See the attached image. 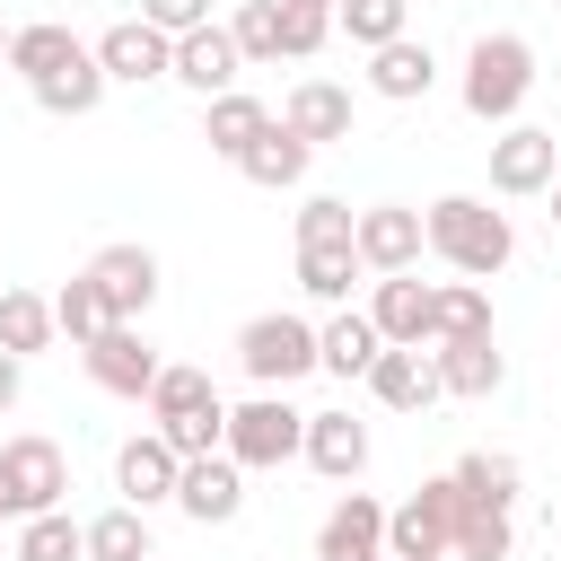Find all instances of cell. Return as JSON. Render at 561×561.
I'll return each mask as SVG.
<instances>
[{
    "mask_svg": "<svg viewBox=\"0 0 561 561\" xmlns=\"http://www.w3.org/2000/svg\"><path fill=\"white\" fill-rule=\"evenodd\" d=\"M421 228H430V254H438L447 272H465V280H491V272L517 254L508 210H491L482 193H447V202H430Z\"/></svg>",
    "mask_w": 561,
    "mask_h": 561,
    "instance_id": "cell-1",
    "label": "cell"
},
{
    "mask_svg": "<svg viewBox=\"0 0 561 561\" xmlns=\"http://www.w3.org/2000/svg\"><path fill=\"white\" fill-rule=\"evenodd\" d=\"M149 430H158L184 465H193V456H219V447H228V403H219L210 368L167 359V368H158V386H149Z\"/></svg>",
    "mask_w": 561,
    "mask_h": 561,
    "instance_id": "cell-2",
    "label": "cell"
},
{
    "mask_svg": "<svg viewBox=\"0 0 561 561\" xmlns=\"http://www.w3.org/2000/svg\"><path fill=\"white\" fill-rule=\"evenodd\" d=\"M526 88H535V44L526 35H473V53H465V114L473 123H508L517 105H526Z\"/></svg>",
    "mask_w": 561,
    "mask_h": 561,
    "instance_id": "cell-3",
    "label": "cell"
},
{
    "mask_svg": "<svg viewBox=\"0 0 561 561\" xmlns=\"http://www.w3.org/2000/svg\"><path fill=\"white\" fill-rule=\"evenodd\" d=\"M456 526H465V482L430 473L403 508H386V552L394 561H456Z\"/></svg>",
    "mask_w": 561,
    "mask_h": 561,
    "instance_id": "cell-4",
    "label": "cell"
},
{
    "mask_svg": "<svg viewBox=\"0 0 561 561\" xmlns=\"http://www.w3.org/2000/svg\"><path fill=\"white\" fill-rule=\"evenodd\" d=\"M237 368L263 386V394H280V386H298L307 368H324V351H316V324L307 316H245L237 324Z\"/></svg>",
    "mask_w": 561,
    "mask_h": 561,
    "instance_id": "cell-5",
    "label": "cell"
},
{
    "mask_svg": "<svg viewBox=\"0 0 561 561\" xmlns=\"http://www.w3.org/2000/svg\"><path fill=\"white\" fill-rule=\"evenodd\" d=\"M61 491H70V456L53 447V438H9L0 447V517H53L61 508Z\"/></svg>",
    "mask_w": 561,
    "mask_h": 561,
    "instance_id": "cell-6",
    "label": "cell"
},
{
    "mask_svg": "<svg viewBox=\"0 0 561 561\" xmlns=\"http://www.w3.org/2000/svg\"><path fill=\"white\" fill-rule=\"evenodd\" d=\"M228 456L245 473H272L289 456H307V412H289L280 394H254V403H228Z\"/></svg>",
    "mask_w": 561,
    "mask_h": 561,
    "instance_id": "cell-7",
    "label": "cell"
},
{
    "mask_svg": "<svg viewBox=\"0 0 561 561\" xmlns=\"http://www.w3.org/2000/svg\"><path fill=\"white\" fill-rule=\"evenodd\" d=\"M552 175H561V140H552V131H535V123H508V131L491 140V193H500V202L552 193Z\"/></svg>",
    "mask_w": 561,
    "mask_h": 561,
    "instance_id": "cell-8",
    "label": "cell"
},
{
    "mask_svg": "<svg viewBox=\"0 0 561 561\" xmlns=\"http://www.w3.org/2000/svg\"><path fill=\"white\" fill-rule=\"evenodd\" d=\"M79 359H88V377H96L105 394H123V403H149V386H158V368H167V359L149 351V333H140V324H105Z\"/></svg>",
    "mask_w": 561,
    "mask_h": 561,
    "instance_id": "cell-9",
    "label": "cell"
},
{
    "mask_svg": "<svg viewBox=\"0 0 561 561\" xmlns=\"http://www.w3.org/2000/svg\"><path fill=\"white\" fill-rule=\"evenodd\" d=\"M368 324L386 333V351H421V342H438V280H412V272L377 280Z\"/></svg>",
    "mask_w": 561,
    "mask_h": 561,
    "instance_id": "cell-10",
    "label": "cell"
},
{
    "mask_svg": "<svg viewBox=\"0 0 561 561\" xmlns=\"http://www.w3.org/2000/svg\"><path fill=\"white\" fill-rule=\"evenodd\" d=\"M359 263L377 272V280H394V272H412L421 254H430V228H421V210H403V202H377V210H359Z\"/></svg>",
    "mask_w": 561,
    "mask_h": 561,
    "instance_id": "cell-11",
    "label": "cell"
},
{
    "mask_svg": "<svg viewBox=\"0 0 561 561\" xmlns=\"http://www.w3.org/2000/svg\"><path fill=\"white\" fill-rule=\"evenodd\" d=\"M88 280H96V298H105V316H114V324H140V316H149V298H158V254L123 237V245H105V254L88 263Z\"/></svg>",
    "mask_w": 561,
    "mask_h": 561,
    "instance_id": "cell-12",
    "label": "cell"
},
{
    "mask_svg": "<svg viewBox=\"0 0 561 561\" xmlns=\"http://www.w3.org/2000/svg\"><path fill=\"white\" fill-rule=\"evenodd\" d=\"M175 482H184V456H175L158 430H140V438L114 447V491H123V508H158V500H175Z\"/></svg>",
    "mask_w": 561,
    "mask_h": 561,
    "instance_id": "cell-13",
    "label": "cell"
},
{
    "mask_svg": "<svg viewBox=\"0 0 561 561\" xmlns=\"http://www.w3.org/2000/svg\"><path fill=\"white\" fill-rule=\"evenodd\" d=\"M175 508L193 517V526H228L237 508H245V465L219 447V456H193L184 465V482H175Z\"/></svg>",
    "mask_w": 561,
    "mask_h": 561,
    "instance_id": "cell-14",
    "label": "cell"
},
{
    "mask_svg": "<svg viewBox=\"0 0 561 561\" xmlns=\"http://www.w3.org/2000/svg\"><path fill=\"white\" fill-rule=\"evenodd\" d=\"M377 552H386V500L342 491L316 526V561H377Z\"/></svg>",
    "mask_w": 561,
    "mask_h": 561,
    "instance_id": "cell-15",
    "label": "cell"
},
{
    "mask_svg": "<svg viewBox=\"0 0 561 561\" xmlns=\"http://www.w3.org/2000/svg\"><path fill=\"white\" fill-rule=\"evenodd\" d=\"M96 61H105V79H123V88H140V79H175V44H167L149 18L105 26V35H96Z\"/></svg>",
    "mask_w": 561,
    "mask_h": 561,
    "instance_id": "cell-16",
    "label": "cell"
},
{
    "mask_svg": "<svg viewBox=\"0 0 561 561\" xmlns=\"http://www.w3.org/2000/svg\"><path fill=\"white\" fill-rule=\"evenodd\" d=\"M237 70H245V53H237V35L228 26H193V35H175V79L210 105V96H228L237 88Z\"/></svg>",
    "mask_w": 561,
    "mask_h": 561,
    "instance_id": "cell-17",
    "label": "cell"
},
{
    "mask_svg": "<svg viewBox=\"0 0 561 561\" xmlns=\"http://www.w3.org/2000/svg\"><path fill=\"white\" fill-rule=\"evenodd\" d=\"M368 394H377L386 412H430L447 386H438V359H430V351H377V368H368Z\"/></svg>",
    "mask_w": 561,
    "mask_h": 561,
    "instance_id": "cell-18",
    "label": "cell"
},
{
    "mask_svg": "<svg viewBox=\"0 0 561 561\" xmlns=\"http://www.w3.org/2000/svg\"><path fill=\"white\" fill-rule=\"evenodd\" d=\"M280 123H289L307 149L351 140V88H333V79H298V88H289V105H280Z\"/></svg>",
    "mask_w": 561,
    "mask_h": 561,
    "instance_id": "cell-19",
    "label": "cell"
},
{
    "mask_svg": "<svg viewBox=\"0 0 561 561\" xmlns=\"http://www.w3.org/2000/svg\"><path fill=\"white\" fill-rule=\"evenodd\" d=\"M307 465L324 482H359L368 473V430L351 412H307Z\"/></svg>",
    "mask_w": 561,
    "mask_h": 561,
    "instance_id": "cell-20",
    "label": "cell"
},
{
    "mask_svg": "<svg viewBox=\"0 0 561 561\" xmlns=\"http://www.w3.org/2000/svg\"><path fill=\"white\" fill-rule=\"evenodd\" d=\"M79 53H88V44H79V35L61 26V18H35V26H18V35H9V70H18L26 88H44V79H61V70H70Z\"/></svg>",
    "mask_w": 561,
    "mask_h": 561,
    "instance_id": "cell-21",
    "label": "cell"
},
{
    "mask_svg": "<svg viewBox=\"0 0 561 561\" xmlns=\"http://www.w3.org/2000/svg\"><path fill=\"white\" fill-rule=\"evenodd\" d=\"M263 131H272V105H263V96H245V88H228V96H210V105H202V140H210L228 167H237Z\"/></svg>",
    "mask_w": 561,
    "mask_h": 561,
    "instance_id": "cell-22",
    "label": "cell"
},
{
    "mask_svg": "<svg viewBox=\"0 0 561 561\" xmlns=\"http://www.w3.org/2000/svg\"><path fill=\"white\" fill-rule=\"evenodd\" d=\"M316 351H324V368H333V377H368V368H377V351H386V333L368 324V307H333V316L316 324Z\"/></svg>",
    "mask_w": 561,
    "mask_h": 561,
    "instance_id": "cell-23",
    "label": "cell"
},
{
    "mask_svg": "<svg viewBox=\"0 0 561 561\" xmlns=\"http://www.w3.org/2000/svg\"><path fill=\"white\" fill-rule=\"evenodd\" d=\"M368 88H377V96H394V105L430 96V88H438V61H430V44H412V35L377 44V53H368Z\"/></svg>",
    "mask_w": 561,
    "mask_h": 561,
    "instance_id": "cell-24",
    "label": "cell"
},
{
    "mask_svg": "<svg viewBox=\"0 0 561 561\" xmlns=\"http://www.w3.org/2000/svg\"><path fill=\"white\" fill-rule=\"evenodd\" d=\"M430 359H438V386H447V394H465V403L500 394V377H508V359L491 351V333H473V342H438Z\"/></svg>",
    "mask_w": 561,
    "mask_h": 561,
    "instance_id": "cell-25",
    "label": "cell"
},
{
    "mask_svg": "<svg viewBox=\"0 0 561 561\" xmlns=\"http://www.w3.org/2000/svg\"><path fill=\"white\" fill-rule=\"evenodd\" d=\"M307 158H316V149H307V140H298V131L272 114V131H263V140L237 158V175H245V184H263V193H280V184H298V175H307Z\"/></svg>",
    "mask_w": 561,
    "mask_h": 561,
    "instance_id": "cell-26",
    "label": "cell"
},
{
    "mask_svg": "<svg viewBox=\"0 0 561 561\" xmlns=\"http://www.w3.org/2000/svg\"><path fill=\"white\" fill-rule=\"evenodd\" d=\"M53 298H35V289H0V351L9 359H35V351H53Z\"/></svg>",
    "mask_w": 561,
    "mask_h": 561,
    "instance_id": "cell-27",
    "label": "cell"
},
{
    "mask_svg": "<svg viewBox=\"0 0 561 561\" xmlns=\"http://www.w3.org/2000/svg\"><path fill=\"white\" fill-rule=\"evenodd\" d=\"M105 88H114V79H105V61H96V44H88V53H79L61 79H44V88H35V105L79 123V114H96V105H105Z\"/></svg>",
    "mask_w": 561,
    "mask_h": 561,
    "instance_id": "cell-28",
    "label": "cell"
},
{
    "mask_svg": "<svg viewBox=\"0 0 561 561\" xmlns=\"http://www.w3.org/2000/svg\"><path fill=\"white\" fill-rule=\"evenodd\" d=\"M359 272H368V263H359V245H298V289H307V298H324V307H342Z\"/></svg>",
    "mask_w": 561,
    "mask_h": 561,
    "instance_id": "cell-29",
    "label": "cell"
},
{
    "mask_svg": "<svg viewBox=\"0 0 561 561\" xmlns=\"http://www.w3.org/2000/svg\"><path fill=\"white\" fill-rule=\"evenodd\" d=\"M88 561H158V552H149V508H105V517H88Z\"/></svg>",
    "mask_w": 561,
    "mask_h": 561,
    "instance_id": "cell-30",
    "label": "cell"
},
{
    "mask_svg": "<svg viewBox=\"0 0 561 561\" xmlns=\"http://www.w3.org/2000/svg\"><path fill=\"white\" fill-rule=\"evenodd\" d=\"M9 561H88V526H79L70 508H53V517H26Z\"/></svg>",
    "mask_w": 561,
    "mask_h": 561,
    "instance_id": "cell-31",
    "label": "cell"
},
{
    "mask_svg": "<svg viewBox=\"0 0 561 561\" xmlns=\"http://www.w3.org/2000/svg\"><path fill=\"white\" fill-rule=\"evenodd\" d=\"M403 26H412V0H342V9H333V35H351L359 53L394 44Z\"/></svg>",
    "mask_w": 561,
    "mask_h": 561,
    "instance_id": "cell-32",
    "label": "cell"
},
{
    "mask_svg": "<svg viewBox=\"0 0 561 561\" xmlns=\"http://www.w3.org/2000/svg\"><path fill=\"white\" fill-rule=\"evenodd\" d=\"M53 324H61V333H70V351H88V342H96V333H105V324H114V316H105V298H96V280H88V272H70V280H61V289H53Z\"/></svg>",
    "mask_w": 561,
    "mask_h": 561,
    "instance_id": "cell-33",
    "label": "cell"
},
{
    "mask_svg": "<svg viewBox=\"0 0 561 561\" xmlns=\"http://www.w3.org/2000/svg\"><path fill=\"white\" fill-rule=\"evenodd\" d=\"M473 333H491L482 280H438V342H473ZM438 342H430V351H438Z\"/></svg>",
    "mask_w": 561,
    "mask_h": 561,
    "instance_id": "cell-34",
    "label": "cell"
},
{
    "mask_svg": "<svg viewBox=\"0 0 561 561\" xmlns=\"http://www.w3.org/2000/svg\"><path fill=\"white\" fill-rule=\"evenodd\" d=\"M508 543H517L508 508H491V500H465V526H456V561H508Z\"/></svg>",
    "mask_w": 561,
    "mask_h": 561,
    "instance_id": "cell-35",
    "label": "cell"
},
{
    "mask_svg": "<svg viewBox=\"0 0 561 561\" xmlns=\"http://www.w3.org/2000/svg\"><path fill=\"white\" fill-rule=\"evenodd\" d=\"M447 473L465 482V500H491V508H508V500H517V456H491V447H473V456H456Z\"/></svg>",
    "mask_w": 561,
    "mask_h": 561,
    "instance_id": "cell-36",
    "label": "cell"
},
{
    "mask_svg": "<svg viewBox=\"0 0 561 561\" xmlns=\"http://www.w3.org/2000/svg\"><path fill=\"white\" fill-rule=\"evenodd\" d=\"M228 35H237L245 61H280V0H245V9L228 18Z\"/></svg>",
    "mask_w": 561,
    "mask_h": 561,
    "instance_id": "cell-37",
    "label": "cell"
},
{
    "mask_svg": "<svg viewBox=\"0 0 561 561\" xmlns=\"http://www.w3.org/2000/svg\"><path fill=\"white\" fill-rule=\"evenodd\" d=\"M351 237H359V210H351V202L316 193V202L298 210V245H351Z\"/></svg>",
    "mask_w": 561,
    "mask_h": 561,
    "instance_id": "cell-38",
    "label": "cell"
},
{
    "mask_svg": "<svg viewBox=\"0 0 561 561\" xmlns=\"http://www.w3.org/2000/svg\"><path fill=\"white\" fill-rule=\"evenodd\" d=\"M324 35H333V18H324V9L280 0V53H289V61H316V53H324Z\"/></svg>",
    "mask_w": 561,
    "mask_h": 561,
    "instance_id": "cell-39",
    "label": "cell"
},
{
    "mask_svg": "<svg viewBox=\"0 0 561 561\" xmlns=\"http://www.w3.org/2000/svg\"><path fill=\"white\" fill-rule=\"evenodd\" d=\"M140 18L175 44V35H193V26H210V0H140Z\"/></svg>",
    "mask_w": 561,
    "mask_h": 561,
    "instance_id": "cell-40",
    "label": "cell"
},
{
    "mask_svg": "<svg viewBox=\"0 0 561 561\" xmlns=\"http://www.w3.org/2000/svg\"><path fill=\"white\" fill-rule=\"evenodd\" d=\"M18 386H26V359H9V351H0V412L18 403Z\"/></svg>",
    "mask_w": 561,
    "mask_h": 561,
    "instance_id": "cell-41",
    "label": "cell"
},
{
    "mask_svg": "<svg viewBox=\"0 0 561 561\" xmlns=\"http://www.w3.org/2000/svg\"><path fill=\"white\" fill-rule=\"evenodd\" d=\"M298 9H324V18H333V9H342V0H298Z\"/></svg>",
    "mask_w": 561,
    "mask_h": 561,
    "instance_id": "cell-42",
    "label": "cell"
},
{
    "mask_svg": "<svg viewBox=\"0 0 561 561\" xmlns=\"http://www.w3.org/2000/svg\"><path fill=\"white\" fill-rule=\"evenodd\" d=\"M552 228H561V175H552Z\"/></svg>",
    "mask_w": 561,
    "mask_h": 561,
    "instance_id": "cell-43",
    "label": "cell"
},
{
    "mask_svg": "<svg viewBox=\"0 0 561 561\" xmlns=\"http://www.w3.org/2000/svg\"><path fill=\"white\" fill-rule=\"evenodd\" d=\"M0 61H9V35H0Z\"/></svg>",
    "mask_w": 561,
    "mask_h": 561,
    "instance_id": "cell-44",
    "label": "cell"
},
{
    "mask_svg": "<svg viewBox=\"0 0 561 561\" xmlns=\"http://www.w3.org/2000/svg\"><path fill=\"white\" fill-rule=\"evenodd\" d=\"M377 561H394V552H377Z\"/></svg>",
    "mask_w": 561,
    "mask_h": 561,
    "instance_id": "cell-45",
    "label": "cell"
}]
</instances>
